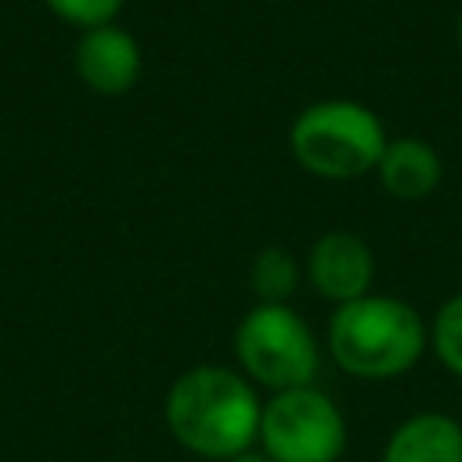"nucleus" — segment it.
Returning <instances> with one entry per match:
<instances>
[{"label": "nucleus", "instance_id": "nucleus-1", "mask_svg": "<svg viewBox=\"0 0 462 462\" xmlns=\"http://www.w3.org/2000/svg\"><path fill=\"white\" fill-rule=\"evenodd\" d=\"M260 390L227 365H195L180 372L162 401L170 437L209 462H231L256 448Z\"/></svg>", "mask_w": 462, "mask_h": 462}, {"label": "nucleus", "instance_id": "nucleus-2", "mask_svg": "<svg viewBox=\"0 0 462 462\" xmlns=\"http://www.w3.org/2000/svg\"><path fill=\"white\" fill-rule=\"evenodd\" d=\"M325 346L328 357L354 379H397L430 350V325L408 300L368 292L332 310Z\"/></svg>", "mask_w": 462, "mask_h": 462}, {"label": "nucleus", "instance_id": "nucleus-3", "mask_svg": "<svg viewBox=\"0 0 462 462\" xmlns=\"http://www.w3.org/2000/svg\"><path fill=\"white\" fill-rule=\"evenodd\" d=\"M383 119L350 97L310 101L289 126V152L318 180H357L375 173L386 148Z\"/></svg>", "mask_w": 462, "mask_h": 462}, {"label": "nucleus", "instance_id": "nucleus-4", "mask_svg": "<svg viewBox=\"0 0 462 462\" xmlns=\"http://www.w3.org/2000/svg\"><path fill=\"white\" fill-rule=\"evenodd\" d=\"M231 350L238 372L267 393L310 386L321 365L310 325L289 303H253L231 336Z\"/></svg>", "mask_w": 462, "mask_h": 462}, {"label": "nucleus", "instance_id": "nucleus-5", "mask_svg": "<svg viewBox=\"0 0 462 462\" xmlns=\"http://www.w3.org/2000/svg\"><path fill=\"white\" fill-rule=\"evenodd\" d=\"M256 448L271 462H339L346 451V419L314 383L267 393Z\"/></svg>", "mask_w": 462, "mask_h": 462}, {"label": "nucleus", "instance_id": "nucleus-6", "mask_svg": "<svg viewBox=\"0 0 462 462\" xmlns=\"http://www.w3.org/2000/svg\"><path fill=\"white\" fill-rule=\"evenodd\" d=\"M303 278L307 285L328 300L332 307L361 300L372 292L375 282V256L368 242L354 231H325L303 260Z\"/></svg>", "mask_w": 462, "mask_h": 462}, {"label": "nucleus", "instance_id": "nucleus-7", "mask_svg": "<svg viewBox=\"0 0 462 462\" xmlns=\"http://www.w3.org/2000/svg\"><path fill=\"white\" fill-rule=\"evenodd\" d=\"M76 72L94 94H126L141 76V47L116 22L87 29L76 43Z\"/></svg>", "mask_w": 462, "mask_h": 462}, {"label": "nucleus", "instance_id": "nucleus-8", "mask_svg": "<svg viewBox=\"0 0 462 462\" xmlns=\"http://www.w3.org/2000/svg\"><path fill=\"white\" fill-rule=\"evenodd\" d=\"M375 177L390 199L422 202L440 188L444 162L440 152L422 137H390L375 166Z\"/></svg>", "mask_w": 462, "mask_h": 462}, {"label": "nucleus", "instance_id": "nucleus-9", "mask_svg": "<svg viewBox=\"0 0 462 462\" xmlns=\"http://www.w3.org/2000/svg\"><path fill=\"white\" fill-rule=\"evenodd\" d=\"M379 462H462V422L448 411H415L393 426Z\"/></svg>", "mask_w": 462, "mask_h": 462}, {"label": "nucleus", "instance_id": "nucleus-10", "mask_svg": "<svg viewBox=\"0 0 462 462\" xmlns=\"http://www.w3.org/2000/svg\"><path fill=\"white\" fill-rule=\"evenodd\" d=\"M300 282H303V267L282 245L260 249L249 263V292L256 296V303H289Z\"/></svg>", "mask_w": 462, "mask_h": 462}, {"label": "nucleus", "instance_id": "nucleus-11", "mask_svg": "<svg viewBox=\"0 0 462 462\" xmlns=\"http://www.w3.org/2000/svg\"><path fill=\"white\" fill-rule=\"evenodd\" d=\"M430 346H433V357L455 379H462V292L448 296L437 307L433 325H430Z\"/></svg>", "mask_w": 462, "mask_h": 462}, {"label": "nucleus", "instance_id": "nucleus-12", "mask_svg": "<svg viewBox=\"0 0 462 462\" xmlns=\"http://www.w3.org/2000/svg\"><path fill=\"white\" fill-rule=\"evenodd\" d=\"M61 22L69 25H79L83 32L87 29H97V25H112L116 14L123 11V0H43Z\"/></svg>", "mask_w": 462, "mask_h": 462}, {"label": "nucleus", "instance_id": "nucleus-13", "mask_svg": "<svg viewBox=\"0 0 462 462\" xmlns=\"http://www.w3.org/2000/svg\"><path fill=\"white\" fill-rule=\"evenodd\" d=\"M231 462H271L260 448H253V451H245V455H238V458H231Z\"/></svg>", "mask_w": 462, "mask_h": 462}, {"label": "nucleus", "instance_id": "nucleus-14", "mask_svg": "<svg viewBox=\"0 0 462 462\" xmlns=\"http://www.w3.org/2000/svg\"><path fill=\"white\" fill-rule=\"evenodd\" d=\"M455 40H458V51H462V11H458V22H455Z\"/></svg>", "mask_w": 462, "mask_h": 462}]
</instances>
